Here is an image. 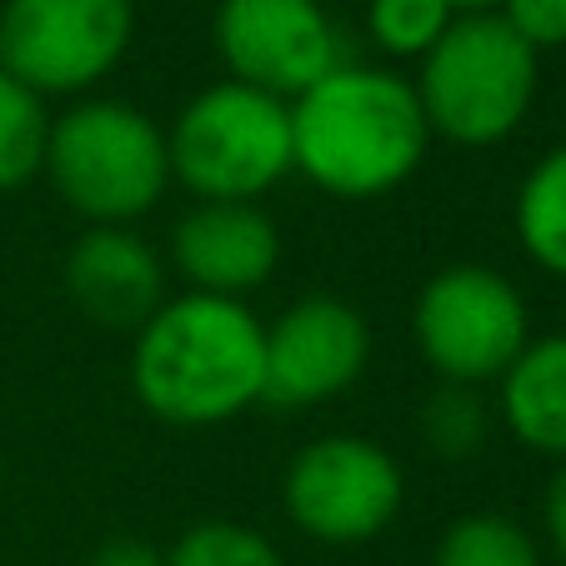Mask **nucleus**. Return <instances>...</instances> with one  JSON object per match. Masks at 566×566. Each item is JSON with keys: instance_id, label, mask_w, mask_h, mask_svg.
<instances>
[{"instance_id": "1", "label": "nucleus", "mask_w": 566, "mask_h": 566, "mask_svg": "<svg viewBox=\"0 0 566 566\" xmlns=\"http://www.w3.org/2000/svg\"><path fill=\"white\" fill-rule=\"evenodd\" d=\"M427 146L417 86L386 65L342 61L291 101V171L342 201H371L411 181Z\"/></svg>"}, {"instance_id": "2", "label": "nucleus", "mask_w": 566, "mask_h": 566, "mask_svg": "<svg viewBox=\"0 0 566 566\" xmlns=\"http://www.w3.org/2000/svg\"><path fill=\"white\" fill-rule=\"evenodd\" d=\"M130 386L140 407L171 427H221L266 391V326L247 301L166 296L136 332Z\"/></svg>"}, {"instance_id": "3", "label": "nucleus", "mask_w": 566, "mask_h": 566, "mask_svg": "<svg viewBox=\"0 0 566 566\" xmlns=\"http://www.w3.org/2000/svg\"><path fill=\"white\" fill-rule=\"evenodd\" d=\"M542 81V55L496 11L457 15L437 45L421 55L411 81L431 136L457 146H496L526 120Z\"/></svg>"}, {"instance_id": "4", "label": "nucleus", "mask_w": 566, "mask_h": 566, "mask_svg": "<svg viewBox=\"0 0 566 566\" xmlns=\"http://www.w3.org/2000/svg\"><path fill=\"white\" fill-rule=\"evenodd\" d=\"M45 176L91 226H130L171 186L166 130L126 101H81L51 120Z\"/></svg>"}, {"instance_id": "5", "label": "nucleus", "mask_w": 566, "mask_h": 566, "mask_svg": "<svg viewBox=\"0 0 566 566\" xmlns=\"http://www.w3.org/2000/svg\"><path fill=\"white\" fill-rule=\"evenodd\" d=\"M171 181L196 201H256L291 176V106L241 81H216L166 130Z\"/></svg>"}, {"instance_id": "6", "label": "nucleus", "mask_w": 566, "mask_h": 566, "mask_svg": "<svg viewBox=\"0 0 566 566\" xmlns=\"http://www.w3.org/2000/svg\"><path fill=\"white\" fill-rule=\"evenodd\" d=\"M411 332L441 381L486 386L502 381V371L532 342V316L516 281L492 266L461 261V266H441L421 286Z\"/></svg>"}, {"instance_id": "7", "label": "nucleus", "mask_w": 566, "mask_h": 566, "mask_svg": "<svg viewBox=\"0 0 566 566\" xmlns=\"http://www.w3.org/2000/svg\"><path fill=\"white\" fill-rule=\"evenodd\" d=\"M136 0H6L0 71L35 96H81L130 51Z\"/></svg>"}, {"instance_id": "8", "label": "nucleus", "mask_w": 566, "mask_h": 566, "mask_svg": "<svg viewBox=\"0 0 566 566\" xmlns=\"http://www.w3.org/2000/svg\"><path fill=\"white\" fill-rule=\"evenodd\" d=\"M281 502L296 532L326 546H356L381 536L407 502V481L386 447L366 437H326L291 457Z\"/></svg>"}, {"instance_id": "9", "label": "nucleus", "mask_w": 566, "mask_h": 566, "mask_svg": "<svg viewBox=\"0 0 566 566\" xmlns=\"http://www.w3.org/2000/svg\"><path fill=\"white\" fill-rule=\"evenodd\" d=\"M216 51L231 81L291 101L342 65V35L321 0H221Z\"/></svg>"}, {"instance_id": "10", "label": "nucleus", "mask_w": 566, "mask_h": 566, "mask_svg": "<svg viewBox=\"0 0 566 566\" xmlns=\"http://www.w3.org/2000/svg\"><path fill=\"white\" fill-rule=\"evenodd\" d=\"M371 361V326L342 296H306L266 326V391L281 411H306L342 396Z\"/></svg>"}, {"instance_id": "11", "label": "nucleus", "mask_w": 566, "mask_h": 566, "mask_svg": "<svg viewBox=\"0 0 566 566\" xmlns=\"http://www.w3.org/2000/svg\"><path fill=\"white\" fill-rule=\"evenodd\" d=\"M171 261L191 291L247 301L276 276L281 231L256 201H196L171 231Z\"/></svg>"}, {"instance_id": "12", "label": "nucleus", "mask_w": 566, "mask_h": 566, "mask_svg": "<svg viewBox=\"0 0 566 566\" xmlns=\"http://www.w3.org/2000/svg\"><path fill=\"white\" fill-rule=\"evenodd\" d=\"M65 296L101 332H140L166 306V266L130 226H91L65 256Z\"/></svg>"}, {"instance_id": "13", "label": "nucleus", "mask_w": 566, "mask_h": 566, "mask_svg": "<svg viewBox=\"0 0 566 566\" xmlns=\"http://www.w3.org/2000/svg\"><path fill=\"white\" fill-rule=\"evenodd\" d=\"M502 427L536 457L566 461V336H536L502 371Z\"/></svg>"}, {"instance_id": "14", "label": "nucleus", "mask_w": 566, "mask_h": 566, "mask_svg": "<svg viewBox=\"0 0 566 566\" xmlns=\"http://www.w3.org/2000/svg\"><path fill=\"white\" fill-rule=\"evenodd\" d=\"M512 226L532 266L566 281V146L546 150L516 186Z\"/></svg>"}, {"instance_id": "15", "label": "nucleus", "mask_w": 566, "mask_h": 566, "mask_svg": "<svg viewBox=\"0 0 566 566\" xmlns=\"http://www.w3.org/2000/svg\"><path fill=\"white\" fill-rule=\"evenodd\" d=\"M51 120L45 96H35L11 71H0V191H21L45 171Z\"/></svg>"}, {"instance_id": "16", "label": "nucleus", "mask_w": 566, "mask_h": 566, "mask_svg": "<svg viewBox=\"0 0 566 566\" xmlns=\"http://www.w3.org/2000/svg\"><path fill=\"white\" fill-rule=\"evenodd\" d=\"M431 566H542L532 532L502 512H471L441 532Z\"/></svg>"}, {"instance_id": "17", "label": "nucleus", "mask_w": 566, "mask_h": 566, "mask_svg": "<svg viewBox=\"0 0 566 566\" xmlns=\"http://www.w3.org/2000/svg\"><path fill=\"white\" fill-rule=\"evenodd\" d=\"M486 431H492V411H486L476 386L441 381L437 391L427 396V407H421V437L447 461L471 457V451L486 441Z\"/></svg>"}, {"instance_id": "18", "label": "nucleus", "mask_w": 566, "mask_h": 566, "mask_svg": "<svg viewBox=\"0 0 566 566\" xmlns=\"http://www.w3.org/2000/svg\"><path fill=\"white\" fill-rule=\"evenodd\" d=\"M451 21H457L451 0H371L366 6L371 41L386 55H401V61H421L447 35Z\"/></svg>"}, {"instance_id": "19", "label": "nucleus", "mask_w": 566, "mask_h": 566, "mask_svg": "<svg viewBox=\"0 0 566 566\" xmlns=\"http://www.w3.org/2000/svg\"><path fill=\"white\" fill-rule=\"evenodd\" d=\"M166 566H286V556L261 532L216 516V522H196L191 532L176 536Z\"/></svg>"}, {"instance_id": "20", "label": "nucleus", "mask_w": 566, "mask_h": 566, "mask_svg": "<svg viewBox=\"0 0 566 566\" xmlns=\"http://www.w3.org/2000/svg\"><path fill=\"white\" fill-rule=\"evenodd\" d=\"M496 15H502L536 55L566 45V0H502Z\"/></svg>"}, {"instance_id": "21", "label": "nucleus", "mask_w": 566, "mask_h": 566, "mask_svg": "<svg viewBox=\"0 0 566 566\" xmlns=\"http://www.w3.org/2000/svg\"><path fill=\"white\" fill-rule=\"evenodd\" d=\"M86 566H166V552L140 542V536H111V542H101L91 552Z\"/></svg>"}, {"instance_id": "22", "label": "nucleus", "mask_w": 566, "mask_h": 566, "mask_svg": "<svg viewBox=\"0 0 566 566\" xmlns=\"http://www.w3.org/2000/svg\"><path fill=\"white\" fill-rule=\"evenodd\" d=\"M542 522H546V536H552V546L566 556V461H562V467H556L552 486H546Z\"/></svg>"}, {"instance_id": "23", "label": "nucleus", "mask_w": 566, "mask_h": 566, "mask_svg": "<svg viewBox=\"0 0 566 566\" xmlns=\"http://www.w3.org/2000/svg\"><path fill=\"white\" fill-rule=\"evenodd\" d=\"M502 0H451V11L457 15H481V11H496Z\"/></svg>"}]
</instances>
